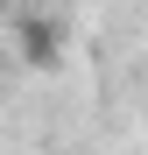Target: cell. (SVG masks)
<instances>
[{"label":"cell","mask_w":148,"mask_h":155,"mask_svg":"<svg viewBox=\"0 0 148 155\" xmlns=\"http://www.w3.org/2000/svg\"><path fill=\"white\" fill-rule=\"evenodd\" d=\"M21 57H28L35 71H57V57H64V42H57V21H42V14H28V21H21Z\"/></svg>","instance_id":"obj_1"}]
</instances>
